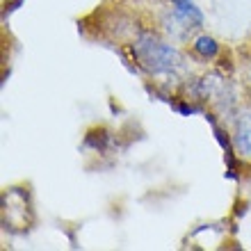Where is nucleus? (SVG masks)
<instances>
[{"label": "nucleus", "mask_w": 251, "mask_h": 251, "mask_svg": "<svg viewBox=\"0 0 251 251\" xmlns=\"http://www.w3.org/2000/svg\"><path fill=\"white\" fill-rule=\"evenodd\" d=\"M132 60L144 73L153 78H162V75H174L176 71L183 69V55L176 46L169 41L160 39L151 30H139L130 44Z\"/></svg>", "instance_id": "f257e3e1"}, {"label": "nucleus", "mask_w": 251, "mask_h": 251, "mask_svg": "<svg viewBox=\"0 0 251 251\" xmlns=\"http://www.w3.org/2000/svg\"><path fill=\"white\" fill-rule=\"evenodd\" d=\"M110 144H112V135L107 130H103V128H100V130L87 132V137H85L87 149H94V151H99V153H103Z\"/></svg>", "instance_id": "423d86ee"}, {"label": "nucleus", "mask_w": 251, "mask_h": 251, "mask_svg": "<svg viewBox=\"0 0 251 251\" xmlns=\"http://www.w3.org/2000/svg\"><path fill=\"white\" fill-rule=\"evenodd\" d=\"M233 146L240 160L251 162V112H242L233 128Z\"/></svg>", "instance_id": "7ed1b4c3"}, {"label": "nucleus", "mask_w": 251, "mask_h": 251, "mask_svg": "<svg viewBox=\"0 0 251 251\" xmlns=\"http://www.w3.org/2000/svg\"><path fill=\"white\" fill-rule=\"evenodd\" d=\"M172 2V14L187 27V30H199L203 27L205 16L199 9V5L194 0H169Z\"/></svg>", "instance_id": "20e7f679"}, {"label": "nucleus", "mask_w": 251, "mask_h": 251, "mask_svg": "<svg viewBox=\"0 0 251 251\" xmlns=\"http://www.w3.org/2000/svg\"><path fill=\"white\" fill-rule=\"evenodd\" d=\"M192 53L197 55L199 60L203 62H212L217 60L219 53H222V46H219V41L210 34H199L192 39Z\"/></svg>", "instance_id": "39448f33"}, {"label": "nucleus", "mask_w": 251, "mask_h": 251, "mask_svg": "<svg viewBox=\"0 0 251 251\" xmlns=\"http://www.w3.org/2000/svg\"><path fill=\"white\" fill-rule=\"evenodd\" d=\"M34 222L27 187H9L2 194V224L14 233H25Z\"/></svg>", "instance_id": "f03ea898"}]
</instances>
